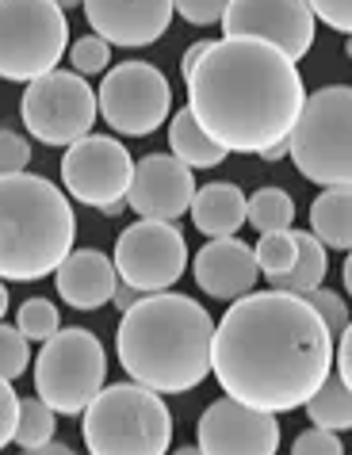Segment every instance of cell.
Wrapping results in <instances>:
<instances>
[{"label":"cell","mask_w":352,"mask_h":455,"mask_svg":"<svg viewBox=\"0 0 352 455\" xmlns=\"http://www.w3.org/2000/svg\"><path fill=\"white\" fill-rule=\"evenodd\" d=\"M196 444L204 455H276L280 421L268 410L245 406L237 398H219L196 425Z\"/></svg>","instance_id":"4fadbf2b"},{"label":"cell","mask_w":352,"mask_h":455,"mask_svg":"<svg viewBox=\"0 0 352 455\" xmlns=\"http://www.w3.org/2000/svg\"><path fill=\"white\" fill-rule=\"evenodd\" d=\"M134 180L131 149L108 134H84L66 146L61 157V184L84 207L104 211L108 219L127 207V192Z\"/></svg>","instance_id":"30bf717a"},{"label":"cell","mask_w":352,"mask_h":455,"mask_svg":"<svg viewBox=\"0 0 352 455\" xmlns=\"http://www.w3.org/2000/svg\"><path fill=\"white\" fill-rule=\"evenodd\" d=\"M146 295V291H138L134 283H127V280H119V287H116V295H111V302H116V307L119 310H131L134 307V302L138 299H142Z\"/></svg>","instance_id":"8d00e7d4"},{"label":"cell","mask_w":352,"mask_h":455,"mask_svg":"<svg viewBox=\"0 0 352 455\" xmlns=\"http://www.w3.org/2000/svg\"><path fill=\"white\" fill-rule=\"evenodd\" d=\"M69 66L84 73V77H96V73H108V61H111V43L108 39H100V35H84V39L77 43H69Z\"/></svg>","instance_id":"83f0119b"},{"label":"cell","mask_w":352,"mask_h":455,"mask_svg":"<svg viewBox=\"0 0 352 455\" xmlns=\"http://www.w3.org/2000/svg\"><path fill=\"white\" fill-rule=\"evenodd\" d=\"M54 287L73 310L108 307L119 287L116 257H108V252H100V249H73L69 257L58 264Z\"/></svg>","instance_id":"ac0fdd59"},{"label":"cell","mask_w":352,"mask_h":455,"mask_svg":"<svg viewBox=\"0 0 352 455\" xmlns=\"http://www.w3.org/2000/svg\"><path fill=\"white\" fill-rule=\"evenodd\" d=\"M211 43H215V39H199V43H192V46L184 50V61H180V73H184V77H188V73H192V69L199 66V58L207 54V46H211Z\"/></svg>","instance_id":"74e56055"},{"label":"cell","mask_w":352,"mask_h":455,"mask_svg":"<svg viewBox=\"0 0 352 455\" xmlns=\"http://www.w3.org/2000/svg\"><path fill=\"white\" fill-rule=\"evenodd\" d=\"M295 222V199L284 192V188H257L249 196V226L260 234L272 230H292Z\"/></svg>","instance_id":"cb8c5ba5"},{"label":"cell","mask_w":352,"mask_h":455,"mask_svg":"<svg viewBox=\"0 0 352 455\" xmlns=\"http://www.w3.org/2000/svg\"><path fill=\"white\" fill-rule=\"evenodd\" d=\"M31 368V348H28V333L20 325H0V375L4 379H20Z\"/></svg>","instance_id":"f1b7e54d"},{"label":"cell","mask_w":352,"mask_h":455,"mask_svg":"<svg viewBox=\"0 0 352 455\" xmlns=\"http://www.w3.org/2000/svg\"><path fill=\"white\" fill-rule=\"evenodd\" d=\"M295 257H299L295 230H272V234H264L257 242V264H260V272L268 275V280H272V275L292 272Z\"/></svg>","instance_id":"484cf974"},{"label":"cell","mask_w":352,"mask_h":455,"mask_svg":"<svg viewBox=\"0 0 352 455\" xmlns=\"http://www.w3.org/2000/svg\"><path fill=\"white\" fill-rule=\"evenodd\" d=\"M54 428H58V417H54V406H46L39 395L31 398H20V425H16V448L23 451H35L43 448L46 440H54Z\"/></svg>","instance_id":"d4e9b609"},{"label":"cell","mask_w":352,"mask_h":455,"mask_svg":"<svg viewBox=\"0 0 352 455\" xmlns=\"http://www.w3.org/2000/svg\"><path fill=\"white\" fill-rule=\"evenodd\" d=\"M31 165V142L8 126H0V176L23 172Z\"/></svg>","instance_id":"4dcf8cb0"},{"label":"cell","mask_w":352,"mask_h":455,"mask_svg":"<svg viewBox=\"0 0 352 455\" xmlns=\"http://www.w3.org/2000/svg\"><path fill=\"white\" fill-rule=\"evenodd\" d=\"M295 242H299V257L292 264V272H284V275H272V287H280V291H295V295H307V291L314 287H322L325 283V272H330V257H325V245H322V237L318 234H295Z\"/></svg>","instance_id":"7402d4cb"},{"label":"cell","mask_w":352,"mask_h":455,"mask_svg":"<svg viewBox=\"0 0 352 455\" xmlns=\"http://www.w3.org/2000/svg\"><path fill=\"white\" fill-rule=\"evenodd\" d=\"M188 108L226 154L287 142L307 104L299 61L253 35H222L184 77Z\"/></svg>","instance_id":"7a4b0ae2"},{"label":"cell","mask_w":352,"mask_h":455,"mask_svg":"<svg viewBox=\"0 0 352 455\" xmlns=\"http://www.w3.org/2000/svg\"><path fill=\"white\" fill-rule=\"evenodd\" d=\"M188 214H192V222H196L199 234L230 237V234H237L249 222V196L237 184L215 180V184L196 188V199H192V211H188Z\"/></svg>","instance_id":"d6986e66"},{"label":"cell","mask_w":352,"mask_h":455,"mask_svg":"<svg viewBox=\"0 0 352 455\" xmlns=\"http://www.w3.org/2000/svg\"><path fill=\"white\" fill-rule=\"evenodd\" d=\"M84 20L111 46H149L169 31L176 16L172 0H84Z\"/></svg>","instance_id":"2e32d148"},{"label":"cell","mask_w":352,"mask_h":455,"mask_svg":"<svg viewBox=\"0 0 352 455\" xmlns=\"http://www.w3.org/2000/svg\"><path fill=\"white\" fill-rule=\"evenodd\" d=\"M4 314H8V287L0 280V322H4Z\"/></svg>","instance_id":"60d3db41"},{"label":"cell","mask_w":352,"mask_h":455,"mask_svg":"<svg viewBox=\"0 0 352 455\" xmlns=\"http://www.w3.org/2000/svg\"><path fill=\"white\" fill-rule=\"evenodd\" d=\"M333 333L307 295L249 291L215 322L211 375L230 398L268 413H292L333 375Z\"/></svg>","instance_id":"6da1fadb"},{"label":"cell","mask_w":352,"mask_h":455,"mask_svg":"<svg viewBox=\"0 0 352 455\" xmlns=\"http://www.w3.org/2000/svg\"><path fill=\"white\" fill-rule=\"evenodd\" d=\"M23 126L35 142L46 146H73L77 138L92 134L100 119V100L92 84L77 69H50L43 77L28 81L20 100Z\"/></svg>","instance_id":"9c48e42d"},{"label":"cell","mask_w":352,"mask_h":455,"mask_svg":"<svg viewBox=\"0 0 352 455\" xmlns=\"http://www.w3.org/2000/svg\"><path fill=\"white\" fill-rule=\"evenodd\" d=\"M196 172L172 154H149L134 165V180L127 192V207L138 219H165L176 222L192 211Z\"/></svg>","instance_id":"9a60e30c"},{"label":"cell","mask_w":352,"mask_h":455,"mask_svg":"<svg viewBox=\"0 0 352 455\" xmlns=\"http://www.w3.org/2000/svg\"><path fill=\"white\" fill-rule=\"evenodd\" d=\"M169 149L192 169H215V165L226 161V149L204 131V126H199V119L192 116V108H184V111H176L172 116V123H169Z\"/></svg>","instance_id":"44dd1931"},{"label":"cell","mask_w":352,"mask_h":455,"mask_svg":"<svg viewBox=\"0 0 352 455\" xmlns=\"http://www.w3.org/2000/svg\"><path fill=\"white\" fill-rule=\"evenodd\" d=\"M172 4H176V16L192 23V28H215V23H222L230 0H172Z\"/></svg>","instance_id":"1f68e13d"},{"label":"cell","mask_w":352,"mask_h":455,"mask_svg":"<svg viewBox=\"0 0 352 455\" xmlns=\"http://www.w3.org/2000/svg\"><path fill=\"white\" fill-rule=\"evenodd\" d=\"M292 451H295V455H341L345 444H341V436H337L333 428L310 425L307 433H299V436H295Z\"/></svg>","instance_id":"d6a6232c"},{"label":"cell","mask_w":352,"mask_h":455,"mask_svg":"<svg viewBox=\"0 0 352 455\" xmlns=\"http://www.w3.org/2000/svg\"><path fill=\"white\" fill-rule=\"evenodd\" d=\"M84 448L92 455H165L172 448V413L157 390L111 383L81 413Z\"/></svg>","instance_id":"5b68a950"},{"label":"cell","mask_w":352,"mask_h":455,"mask_svg":"<svg viewBox=\"0 0 352 455\" xmlns=\"http://www.w3.org/2000/svg\"><path fill=\"white\" fill-rule=\"evenodd\" d=\"M73 448L69 444H61V440H46V444L43 448H35L31 455H69Z\"/></svg>","instance_id":"f35d334b"},{"label":"cell","mask_w":352,"mask_h":455,"mask_svg":"<svg viewBox=\"0 0 352 455\" xmlns=\"http://www.w3.org/2000/svg\"><path fill=\"white\" fill-rule=\"evenodd\" d=\"M314 16L310 0H230L222 16V35H253L276 43L295 61L314 46Z\"/></svg>","instance_id":"5bb4252c"},{"label":"cell","mask_w":352,"mask_h":455,"mask_svg":"<svg viewBox=\"0 0 352 455\" xmlns=\"http://www.w3.org/2000/svg\"><path fill=\"white\" fill-rule=\"evenodd\" d=\"M345 54L352 58V35H348V43H345Z\"/></svg>","instance_id":"7bdbcfd3"},{"label":"cell","mask_w":352,"mask_h":455,"mask_svg":"<svg viewBox=\"0 0 352 455\" xmlns=\"http://www.w3.org/2000/svg\"><path fill=\"white\" fill-rule=\"evenodd\" d=\"M16 425H20V398L12 390V379L0 375V451L16 440Z\"/></svg>","instance_id":"836d02e7"},{"label":"cell","mask_w":352,"mask_h":455,"mask_svg":"<svg viewBox=\"0 0 352 455\" xmlns=\"http://www.w3.org/2000/svg\"><path fill=\"white\" fill-rule=\"evenodd\" d=\"M77 222L61 188L35 172L0 176V280L35 283L73 252Z\"/></svg>","instance_id":"277c9868"},{"label":"cell","mask_w":352,"mask_h":455,"mask_svg":"<svg viewBox=\"0 0 352 455\" xmlns=\"http://www.w3.org/2000/svg\"><path fill=\"white\" fill-rule=\"evenodd\" d=\"M100 119H104L116 134L146 138L157 126L169 123L172 111V88L165 73L149 61H123V66L108 69L100 81Z\"/></svg>","instance_id":"8fae6325"},{"label":"cell","mask_w":352,"mask_h":455,"mask_svg":"<svg viewBox=\"0 0 352 455\" xmlns=\"http://www.w3.org/2000/svg\"><path fill=\"white\" fill-rule=\"evenodd\" d=\"M188 245L176 222L165 219H138L119 234L116 242V268L119 280L134 283L138 291H169L184 275Z\"/></svg>","instance_id":"7c38bea8"},{"label":"cell","mask_w":352,"mask_h":455,"mask_svg":"<svg viewBox=\"0 0 352 455\" xmlns=\"http://www.w3.org/2000/svg\"><path fill=\"white\" fill-rule=\"evenodd\" d=\"M108 379V356L96 333L88 330H58L43 340L35 356V395L54 413L77 417L88 410Z\"/></svg>","instance_id":"ba28073f"},{"label":"cell","mask_w":352,"mask_h":455,"mask_svg":"<svg viewBox=\"0 0 352 455\" xmlns=\"http://www.w3.org/2000/svg\"><path fill=\"white\" fill-rule=\"evenodd\" d=\"M295 169L318 188H352V88L330 84L307 96L292 131Z\"/></svg>","instance_id":"8992f818"},{"label":"cell","mask_w":352,"mask_h":455,"mask_svg":"<svg viewBox=\"0 0 352 455\" xmlns=\"http://www.w3.org/2000/svg\"><path fill=\"white\" fill-rule=\"evenodd\" d=\"M16 325L23 333H28V340H50L58 330H61V314H58V307L54 302H46V299H28L20 307V314H16Z\"/></svg>","instance_id":"4316f807"},{"label":"cell","mask_w":352,"mask_h":455,"mask_svg":"<svg viewBox=\"0 0 352 455\" xmlns=\"http://www.w3.org/2000/svg\"><path fill=\"white\" fill-rule=\"evenodd\" d=\"M310 230L325 249H352V188H325L310 204Z\"/></svg>","instance_id":"ffe728a7"},{"label":"cell","mask_w":352,"mask_h":455,"mask_svg":"<svg viewBox=\"0 0 352 455\" xmlns=\"http://www.w3.org/2000/svg\"><path fill=\"white\" fill-rule=\"evenodd\" d=\"M333 368H337V375L345 379V383L352 387V318H348V325L341 333H337V348H333Z\"/></svg>","instance_id":"d590c367"},{"label":"cell","mask_w":352,"mask_h":455,"mask_svg":"<svg viewBox=\"0 0 352 455\" xmlns=\"http://www.w3.org/2000/svg\"><path fill=\"white\" fill-rule=\"evenodd\" d=\"M116 352L134 383L157 395H184L211 375L215 318L188 295L149 291L123 310Z\"/></svg>","instance_id":"3957f363"},{"label":"cell","mask_w":352,"mask_h":455,"mask_svg":"<svg viewBox=\"0 0 352 455\" xmlns=\"http://www.w3.org/2000/svg\"><path fill=\"white\" fill-rule=\"evenodd\" d=\"M69 50L66 8L54 0H0V81H35Z\"/></svg>","instance_id":"52a82bcc"},{"label":"cell","mask_w":352,"mask_h":455,"mask_svg":"<svg viewBox=\"0 0 352 455\" xmlns=\"http://www.w3.org/2000/svg\"><path fill=\"white\" fill-rule=\"evenodd\" d=\"M192 275L204 295L234 302L249 295L260 280V264H257V249H249L237 237H211V242L196 252L192 260Z\"/></svg>","instance_id":"e0dca14e"},{"label":"cell","mask_w":352,"mask_h":455,"mask_svg":"<svg viewBox=\"0 0 352 455\" xmlns=\"http://www.w3.org/2000/svg\"><path fill=\"white\" fill-rule=\"evenodd\" d=\"M341 280H345V291L352 295V249H348V257H345V268H341Z\"/></svg>","instance_id":"ab89813d"},{"label":"cell","mask_w":352,"mask_h":455,"mask_svg":"<svg viewBox=\"0 0 352 455\" xmlns=\"http://www.w3.org/2000/svg\"><path fill=\"white\" fill-rule=\"evenodd\" d=\"M310 8L325 28L352 35V0H310Z\"/></svg>","instance_id":"e575fe53"},{"label":"cell","mask_w":352,"mask_h":455,"mask_svg":"<svg viewBox=\"0 0 352 455\" xmlns=\"http://www.w3.org/2000/svg\"><path fill=\"white\" fill-rule=\"evenodd\" d=\"M307 302L322 314V322L330 325V333H333V337L348 325V302H345V295H337V291H330V287H314V291H307Z\"/></svg>","instance_id":"f546056e"},{"label":"cell","mask_w":352,"mask_h":455,"mask_svg":"<svg viewBox=\"0 0 352 455\" xmlns=\"http://www.w3.org/2000/svg\"><path fill=\"white\" fill-rule=\"evenodd\" d=\"M303 410L310 417V425H322V428H333V433H345V428H352V387L345 383L341 375H330L310 395V402H307Z\"/></svg>","instance_id":"603a6c76"},{"label":"cell","mask_w":352,"mask_h":455,"mask_svg":"<svg viewBox=\"0 0 352 455\" xmlns=\"http://www.w3.org/2000/svg\"><path fill=\"white\" fill-rule=\"evenodd\" d=\"M54 4H61V8H66V12H69V8H77V4H84V0H54Z\"/></svg>","instance_id":"b9f144b4"}]
</instances>
